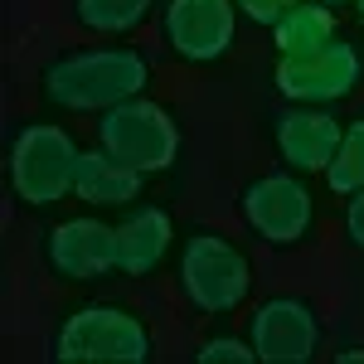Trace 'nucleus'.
Here are the masks:
<instances>
[{"mask_svg": "<svg viewBox=\"0 0 364 364\" xmlns=\"http://www.w3.org/2000/svg\"><path fill=\"white\" fill-rule=\"evenodd\" d=\"M156 83V68L146 49L132 39H87V44H68L54 49L39 68V97L54 112L73 117H102L117 102L141 97Z\"/></svg>", "mask_w": 364, "mask_h": 364, "instance_id": "nucleus-1", "label": "nucleus"}, {"mask_svg": "<svg viewBox=\"0 0 364 364\" xmlns=\"http://www.w3.org/2000/svg\"><path fill=\"white\" fill-rule=\"evenodd\" d=\"M252 282H257L252 257L233 233L199 224L180 238V248H175V291L195 316L219 321V316L243 311L252 296Z\"/></svg>", "mask_w": 364, "mask_h": 364, "instance_id": "nucleus-2", "label": "nucleus"}, {"mask_svg": "<svg viewBox=\"0 0 364 364\" xmlns=\"http://www.w3.org/2000/svg\"><path fill=\"white\" fill-rule=\"evenodd\" d=\"M78 156L83 146L63 122H49V117L20 122L5 141V185L29 209H54L63 199H73Z\"/></svg>", "mask_w": 364, "mask_h": 364, "instance_id": "nucleus-3", "label": "nucleus"}, {"mask_svg": "<svg viewBox=\"0 0 364 364\" xmlns=\"http://www.w3.org/2000/svg\"><path fill=\"white\" fill-rule=\"evenodd\" d=\"M49 360L58 364H151L156 336L127 301H83L49 336Z\"/></svg>", "mask_w": 364, "mask_h": 364, "instance_id": "nucleus-4", "label": "nucleus"}, {"mask_svg": "<svg viewBox=\"0 0 364 364\" xmlns=\"http://www.w3.org/2000/svg\"><path fill=\"white\" fill-rule=\"evenodd\" d=\"M92 127H97V146H107L117 161L141 170L146 180L151 175H166L180 161V146H185V132H180L175 107L156 102L151 92L117 102L112 112L92 117Z\"/></svg>", "mask_w": 364, "mask_h": 364, "instance_id": "nucleus-5", "label": "nucleus"}, {"mask_svg": "<svg viewBox=\"0 0 364 364\" xmlns=\"http://www.w3.org/2000/svg\"><path fill=\"white\" fill-rule=\"evenodd\" d=\"M238 219L267 248H306L316 238V195L301 170H262L238 190Z\"/></svg>", "mask_w": 364, "mask_h": 364, "instance_id": "nucleus-6", "label": "nucleus"}, {"mask_svg": "<svg viewBox=\"0 0 364 364\" xmlns=\"http://www.w3.org/2000/svg\"><path fill=\"white\" fill-rule=\"evenodd\" d=\"M248 340L262 364H311L326 350V316L301 291H272L252 301Z\"/></svg>", "mask_w": 364, "mask_h": 364, "instance_id": "nucleus-7", "label": "nucleus"}, {"mask_svg": "<svg viewBox=\"0 0 364 364\" xmlns=\"http://www.w3.org/2000/svg\"><path fill=\"white\" fill-rule=\"evenodd\" d=\"M39 257H44L49 277L78 282V287L122 277L117 272V224L97 214H73V219L49 224L39 233Z\"/></svg>", "mask_w": 364, "mask_h": 364, "instance_id": "nucleus-8", "label": "nucleus"}, {"mask_svg": "<svg viewBox=\"0 0 364 364\" xmlns=\"http://www.w3.org/2000/svg\"><path fill=\"white\" fill-rule=\"evenodd\" d=\"M272 87L282 92V102L336 107V102L355 97L364 87V54L355 39H331L321 54H311V58H277Z\"/></svg>", "mask_w": 364, "mask_h": 364, "instance_id": "nucleus-9", "label": "nucleus"}, {"mask_svg": "<svg viewBox=\"0 0 364 364\" xmlns=\"http://www.w3.org/2000/svg\"><path fill=\"white\" fill-rule=\"evenodd\" d=\"M161 39L180 63L209 68L238 39V5L233 0H161Z\"/></svg>", "mask_w": 364, "mask_h": 364, "instance_id": "nucleus-10", "label": "nucleus"}, {"mask_svg": "<svg viewBox=\"0 0 364 364\" xmlns=\"http://www.w3.org/2000/svg\"><path fill=\"white\" fill-rule=\"evenodd\" d=\"M345 132V117L336 107H316V102H282L277 112H267V141L277 151V161L287 170H301V175H326L331 156L340 146Z\"/></svg>", "mask_w": 364, "mask_h": 364, "instance_id": "nucleus-11", "label": "nucleus"}, {"mask_svg": "<svg viewBox=\"0 0 364 364\" xmlns=\"http://www.w3.org/2000/svg\"><path fill=\"white\" fill-rule=\"evenodd\" d=\"M175 248V219L161 204H127V214L117 219V272L122 277H151L161 272V262Z\"/></svg>", "mask_w": 364, "mask_h": 364, "instance_id": "nucleus-12", "label": "nucleus"}, {"mask_svg": "<svg viewBox=\"0 0 364 364\" xmlns=\"http://www.w3.org/2000/svg\"><path fill=\"white\" fill-rule=\"evenodd\" d=\"M146 195V175L117 161L107 146H83L78 175H73V199H83L87 209H107V204H136Z\"/></svg>", "mask_w": 364, "mask_h": 364, "instance_id": "nucleus-13", "label": "nucleus"}, {"mask_svg": "<svg viewBox=\"0 0 364 364\" xmlns=\"http://www.w3.org/2000/svg\"><path fill=\"white\" fill-rule=\"evenodd\" d=\"M331 39H340V25H336V10L321 5V0H296L272 25L277 58H311V54H321Z\"/></svg>", "mask_w": 364, "mask_h": 364, "instance_id": "nucleus-14", "label": "nucleus"}, {"mask_svg": "<svg viewBox=\"0 0 364 364\" xmlns=\"http://www.w3.org/2000/svg\"><path fill=\"white\" fill-rule=\"evenodd\" d=\"M161 0H68V20L92 39H127L136 34Z\"/></svg>", "mask_w": 364, "mask_h": 364, "instance_id": "nucleus-15", "label": "nucleus"}, {"mask_svg": "<svg viewBox=\"0 0 364 364\" xmlns=\"http://www.w3.org/2000/svg\"><path fill=\"white\" fill-rule=\"evenodd\" d=\"M326 190L340 199H350L355 190H364V112L345 122L340 132V146L326 166Z\"/></svg>", "mask_w": 364, "mask_h": 364, "instance_id": "nucleus-16", "label": "nucleus"}, {"mask_svg": "<svg viewBox=\"0 0 364 364\" xmlns=\"http://www.w3.org/2000/svg\"><path fill=\"white\" fill-rule=\"evenodd\" d=\"M252 340L248 336H209L195 345V364H252Z\"/></svg>", "mask_w": 364, "mask_h": 364, "instance_id": "nucleus-17", "label": "nucleus"}, {"mask_svg": "<svg viewBox=\"0 0 364 364\" xmlns=\"http://www.w3.org/2000/svg\"><path fill=\"white\" fill-rule=\"evenodd\" d=\"M340 233H345V243L355 252H364V190L345 199V209H340Z\"/></svg>", "mask_w": 364, "mask_h": 364, "instance_id": "nucleus-18", "label": "nucleus"}, {"mask_svg": "<svg viewBox=\"0 0 364 364\" xmlns=\"http://www.w3.org/2000/svg\"><path fill=\"white\" fill-rule=\"evenodd\" d=\"M238 5V15H248V25H262V29H272L296 5V0H233Z\"/></svg>", "mask_w": 364, "mask_h": 364, "instance_id": "nucleus-19", "label": "nucleus"}, {"mask_svg": "<svg viewBox=\"0 0 364 364\" xmlns=\"http://www.w3.org/2000/svg\"><path fill=\"white\" fill-rule=\"evenodd\" d=\"M336 364H364V345H350V350H336Z\"/></svg>", "mask_w": 364, "mask_h": 364, "instance_id": "nucleus-20", "label": "nucleus"}, {"mask_svg": "<svg viewBox=\"0 0 364 364\" xmlns=\"http://www.w3.org/2000/svg\"><path fill=\"white\" fill-rule=\"evenodd\" d=\"M321 5H331V10H340V5H355V0H321Z\"/></svg>", "mask_w": 364, "mask_h": 364, "instance_id": "nucleus-21", "label": "nucleus"}, {"mask_svg": "<svg viewBox=\"0 0 364 364\" xmlns=\"http://www.w3.org/2000/svg\"><path fill=\"white\" fill-rule=\"evenodd\" d=\"M355 20H360V25H364V0H355Z\"/></svg>", "mask_w": 364, "mask_h": 364, "instance_id": "nucleus-22", "label": "nucleus"}]
</instances>
